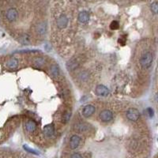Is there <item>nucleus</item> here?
Returning a JSON list of instances; mask_svg holds the SVG:
<instances>
[{"mask_svg":"<svg viewBox=\"0 0 158 158\" xmlns=\"http://www.w3.org/2000/svg\"><path fill=\"white\" fill-rule=\"evenodd\" d=\"M153 62V55L151 52H145L140 58V65L143 69H149Z\"/></svg>","mask_w":158,"mask_h":158,"instance_id":"nucleus-1","label":"nucleus"},{"mask_svg":"<svg viewBox=\"0 0 158 158\" xmlns=\"http://www.w3.org/2000/svg\"><path fill=\"white\" fill-rule=\"evenodd\" d=\"M126 116L130 121H137L140 118V113L136 108H130L126 111Z\"/></svg>","mask_w":158,"mask_h":158,"instance_id":"nucleus-2","label":"nucleus"},{"mask_svg":"<svg viewBox=\"0 0 158 158\" xmlns=\"http://www.w3.org/2000/svg\"><path fill=\"white\" fill-rule=\"evenodd\" d=\"M100 119L104 123H108L113 119V113L110 110H104L99 114Z\"/></svg>","mask_w":158,"mask_h":158,"instance_id":"nucleus-3","label":"nucleus"},{"mask_svg":"<svg viewBox=\"0 0 158 158\" xmlns=\"http://www.w3.org/2000/svg\"><path fill=\"white\" fill-rule=\"evenodd\" d=\"M95 111H96V108L93 105L87 104L82 109V116L85 118H89L90 116H92L94 114Z\"/></svg>","mask_w":158,"mask_h":158,"instance_id":"nucleus-4","label":"nucleus"},{"mask_svg":"<svg viewBox=\"0 0 158 158\" xmlns=\"http://www.w3.org/2000/svg\"><path fill=\"white\" fill-rule=\"evenodd\" d=\"M95 93L99 97H107L110 93V90L105 85H99L96 87Z\"/></svg>","mask_w":158,"mask_h":158,"instance_id":"nucleus-5","label":"nucleus"},{"mask_svg":"<svg viewBox=\"0 0 158 158\" xmlns=\"http://www.w3.org/2000/svg\"><path fill=\"white\" fill-rule=\"evenodd\" d=\"M57 26L60 29H66V26H68V18L66 15H61L58 17L57 19Z\"/></svg>","mask_w":158,"mask_h":158,"instance_id":"nucleus-6","label":"nucleus"},{"mask_svg":"<svg viewBox=\"0 0 158 158\" xmlns=\"http://www.w3.org/2000/svg\"><path fill=\"white\" fill-rule=\"evenodd\" d=\"M17 16H18V13H17V10L14 9V8L9 9L6 13V17L10 22L15 21L17 20Z\"/></svg>","mask_w":158,"mask_h":158,"instance_id":"nucleus-7","label":"nucleus"},{"mask_svg":"<svg viewBox=\"0 0 158 158\" xmlns=\"http://www.w3.org/2000/svg\"><path fill=\"white\" fill-rule=\"evenodd\" d=\"M81 143V138L78 135H73L70 139V148L71 149H77Z\"/></svg>","mask_w":158,"mask_h":158,"instance_id":"nucleus-8","label":"nucleus"},{"mask_svg":"<svg viewBox=\"0 0 158 158\" xmlns=\"http://www.w3.org/2000/svg\"><path fill=\"white\" fill-rule=\"evenodd\" d=\"M55 127L53 124H48L43 127V134L45 137L51 138L54 135Z\"/></svg>","mask_w":158,"mask_h":158,"instance_id":"nucleus-9","label":"nucleus"},{"mask_svg":"<svg viewBox=\"0 0 158 158\" xmlns=\"http://www.w3.org/2000/svg\"><path fill=\"white\" fill-rule=\"evenodd\" d=\"M74 129L78 132H86L89 130V125L85 123H78L74 125Z\"/></svg>","mask_w":158,"mask_h":158,"instance_id":"nucleus-10","label":"nucleus"},{"mask_svg":"<svg viewBox=\"0 0 158 158\" xmlns=\"http://www.w3.org/2000/svg\"><path fill=\"white\" fill-rule=\"evenodd\" d=\"M78 19L79 22H81V23L85 24L89 20V13L87 11H81V12L79 13Z\"/></svg>","mask_w":158,"mask_h":158,"instance_id":"nucleus-11","label":"nucleus"},{"mask_svg":"<svg viewBox=\"0 0 158 158\" xmlns=\"http://www.w3.org/2000/svg\"><path fill=\"white\" fill-rule=\"evenodd\" d=\"M26 129L28 132H33L36 129V123L33 120H29L26 123Z\"/></svg>","mask_w":158,"mask_h":158,"instance_id":"nucleus-12","label":"nucleus"},{"mask_svg":"<svg viewBox=\"0 0 158 158\" xmlns=\"http://www.w3.org/2000/svg\"><path fill=\"white\" fill-rule=\"evenodd\" d=\"M17 66H18V61L15 58H12L9 59L7 62V66L10 69H15L17 67Z\"/></svg>","mask_w":158,"mask_h":158,"instance_id":"nucleus-13","label":"nucleus"},{"mask_svg":"<svg viewBox=\"0 0 158 158\" xmlns=\"http://www.w3.org/2000/svg\"><path fill=\"white\" fill-rule=\"evenodd\" d=\"M36 31H37V33L39 35H43L47 31V25L44 23V22H42V23H40L38 26H37V28H36Z\"/></svg>","mask_w":158,"mask_h":158,"instance_id":"nucleus-14","label":"nucleus"},{"mask_svg":"<svg viewBox=\"0 0 158 158\" xmlns=\"http://www.w3.org/2000/svg\"><path fill=\"white\" fill-rule=\"evenodd\" d=\"M79 65V62L78 60L76 59H72L71 61H69L68 62H67V68H68V70L70 71H72V70H74L76 67H78Z\"/></svg>","mask_w":158,"mask_h":158,"instance_id":"nucleus-15","label":"nucleus"},{"mask_svg":"<svg viewBox=\"0 0 158 158\" xmlns=\"http://www.w3.org/2000/svg\"><path fill=\"white\" fill-rule=\"evenodd\" d=\"M89 72L86 71H83L78 74L79 80L82 81H86L87 80H89Z\"/></svg>","mask_w":158,"mask_h":158,"instance_id":"nucleus-16","label":"nucleus"},{"mask_svg":"<svg viewBox=\"0 0 158 158\" xmlns=\"http://www.w3.org/2000/svg\"><path fill=\"white\" fill-rule=\"evenodd\" d=\"M19 40L23 44H29L30 43V36L29 35H23L20 37Z\"/></svg>","mask_w":158,"mask_h":158,"instance_id":"nucleus-17","label":"nucleus"},{"mask_svg":"<svg viewBox=\"0 0 158 158\" xmlns=\"http://www.w3.org/2000/svg\"><path fill=\"white\" fill-rule=\"evenodd\" d=\"M51 73H52V75H54L55 77L59 76V74L60 73V71H59V66L57 65H53L51 67Z\"/></svg>","mask_w":158,"mask_h":158,"instance_id":"nucleus-18","label":"nucleus"},{"mask_svg":"<svg viewBox=\"0 0 158 158\" xmlns=\"http://www.w3.org/2000/svg\"><path fill=\"white\" fill-rule=\"evenodd\" d=\"M45 63V59L42 57H37L34 59V64L37 66H42Z\"/></svg>","mask_w":158,"mask_h":158,"instance_id":"nucleus-19","label":"nucleus"},{"mask_svg":"<svg viewBox=\"0 0 158 158\" xmlns=\"http://www.w3.org/2000/svg\"><path fill=\"white\" fill-rule=\"evenodd\" d=\"M71 112L70 111H66L65 113L63 114V116H62V121H63V123H68L69 120H70V119H71Z\"/></svg>","mask_w":158,"mask_h":158,"instance_id":"nucleus-20","label":"nucleus"},{"mask_svg":"<svg viewBox=\"0 0 158 158\" xmlns=\"http://www.w3.org/2000/svg\"><path fill=\"white\" fill-rule=\"evenodd\" d=\"M119 28V22L116 21H112L111 23V25H110V29H112V30H116Z\"/></svg>","mask_w":158,"mask_h":158,"instance_id":"nucleus-21","label":"nucleus"},{"mask_svg":"<svg viewBox=\"0 0 158 158\" xmlns=\"http://www.w3.org/2000/svg\"><path fill=\"white\" fill-rule=\"evenodd\" d=\"M23 148H24L27 152H29V153H33V154H35V155H39V153H38L36 150L29 148V147L28 146H26V145H24V146H23Z\"/></svg>","mask_w":158,"mask_h":158,"instance_id":"nucleus-22","label":"nucleus"},{"mask_svg":"<svg viewBox=\"0 0 158 158\" xmlns=\"http://www.w3.org/2000/svg\"><path fill=\"white\" fill-rule=\"evenodd\" d=\"M151 10L154 14H157V10H158V6H157V3L154 2L151 4Z\"/></svg>","mask_w":158,"mask_h":158,"instance_id":"nucleus-23","label":"nucleus"},{"mask_svg":"<svg viewBox=\"0 0 158 158\" xmlns=\"http://www.w3.org/2000/svg\"><path fill=\"white\" fill-rule=\"evenodd\" d=\"M71 158H83V157H82V156H81L80 153H74V154L71 155Z\"/></svg>","mask_w":158,"mask_h":158,"instance_id":"nucleus-24","label":"nucleus"},{"mask_svg":"<svg viewBox=\"0 0 158 158\" xmlns=\"http://www.w3.org/2000/svg\"><path fill=\"white\" fill-rule=\"evenodd\" d=\"M147 113L149 114V117L153 116V110L151 108H147Z\"/></svg>","mask_w":158,"mask_h":158,"instance_id":"nucleus-25","label":"nucleus"}]
</instances>
